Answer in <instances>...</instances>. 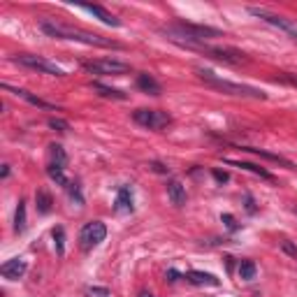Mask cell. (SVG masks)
I'll return each mask as SVG.
<instances>
[{"label": "cell", "instance_id": "1", "mask_svg": "<svg viewBox=\"0 0 297 297\" xmlns=\"http://www.w3.org/2000/svg\"><path fill=\"white\" fill-rule=\"evenodd\" d=\"M42 31L47 33L54 40H72V42H84L88 47H107V49H121V44L114 40H107L102 35L96 33H86L79 28H72V26H63V24H51V21H42Z\"/></svg>", "mask_w": 297, "mask_h": 297}, {"label": "cell", "instance_id": "2", "mask_svg": "<svg viewBox=\"0 0 297 297\" xmlns=\"http://www.w3.org/2000/svg\"><path fill=\"white\" fill-rule=\"evenodd\" d=\"M195 75L200 77L204 84H209L212 88H218V91L227 93V96H239V98H253V100H265L267 93L260 91V88H253V86L246 84H235V81H227L221 79L218 75H214L212 70H204V67H197Z\"/></svg>", "mask_w": 297, "mask_h": 297}, {"label": "cell", "instance_id": "3", "mask_svg": "<svg viewBox=\"0 0 297 297\" xmlns=\"http://www.w3.org/2000/svg\"><path fill=\"white\" fill-rule=\"evenodd\" d=\"M132 121L149 128V130H161V128L170 126L172 116L161 109H135L132 111Z\"/></svg>", "mask_w": 297, "mask_h": 297}, {"label": "cell", "instance_id": "4", "mask_svg": "<svg viewBox=\"0 0 297 297\" xmlns=\"http://www.w3.org/2000/svg\"><path fill=\"white\" fill-rule=\"evenodd\" d=\"M202 51H204L207 56L216 58V61L227 63V65H244V63H248V56L239 49H232V47H209V44H204Z\"/></svg>", "mask_w": 297, "mask_h": 297}, {"label": "cell", "instance_id": "5", "mask_svg": "<svg viewBox=\"0 0 297 297\" xmlns=\"http://www.w3.org/2000/svg\"><path fill=\"white\" fill-rule=\"evenodd\" d=\"M16 63H21V65L31 67V70H37V72H44V75H54V77H63L65 75V70L63 67H58L56 63L47 61V58H42V56H33V54H19L14 58Z\"/></svg>", "mask_w": 297, "mask_h": 297}, {"label": "cell", "instance_id": "6", "mask_svg": "<svg viewBox=\"0 0 297 297\" xmlns=\"http://www.w3.org/2000/svg\"><path fill=\"white\" fill-rule=\"evenodd\" d=\"M84 70L93 75H126L130 72V65L121 61H111V58H98V61H84Z\"/></svg>", "mask_w": 297, "mask_h": 297}, {"label": "cell", "instance_id": "7", "mask_svg": "<svg viewBox=\"0 0 297 297\" xmlns=\"http://www.w3.org/2000/svg\"><path fill=\"white\" fill-rule=\"evenodd\" d=\"M105 237H107L105 223H100V221L86 223V225L81 227V232H79L81 248H84V251H91V248H96L100 242H105Z\"/></svg>", "mask_w": 297, "mask_h": 297}, {"label": "cell", "instance_id": "8", "mask_svg": "<svg viewBox=\"0 0 297 297\" xmlns=\"http://www.w3.org/2000/svg\"><path fill=\"white\" fill-rule=\"evenodd\" d=\"M251 14L260 16V19H265L267 24H272V26H277V28H281L283 33H288V35L297 42V26L292 24V21L283 19V16H277V14H269V12H265V10H258V7H251Z\"/></svg>", "mask_w": 297, "mask_h": 297}, {"label": "cell", "instance_id": "9", "mask_svg": "<svg viewBox=\"0 0 297 297\" xmlns=\"http://www.w3.org/2000/svg\"><path fill=\"white\" fill-rule=\"evenodd\" d=\"M26 272H28V262L21 260V258H12V260L3 262V267H0V274H3L7 281H19Z\"/></svg>", "mask_w": 297, "mask_h": 297}, {"label": "cell", "instance_id": "10", "mask_svg": "<svg viewBox=\"0 0 297 297\" xmlns=\"http://www.w3.org/2000/svg\"><path fill=\"white\" fill-rule=\"evenodd\" d=\"M77 7H81V10H86L88 14L98 16V19H100L102 24H107V26H114V28H119V26H121V21L116 19L111 12H107L105 7H100V5H84V3H81V5H77Z\"/></svg>", "mask_w": 297, "mask_h": 297}, {"label": "cell", "instance_id": "11", "mask_svg": "<svg viewBox=\"0 0 297 297\" xmlns=\"http://www.w3.org/2000/svg\"><path fill=\"white\" fill-rule=\"evenodd\" d=\"M167 197H170V202L174 207H184L186 204V186L179 179L167 181Z\"/></svg>", "mask_w": 297, "mask_h": 297}, {"label": "cell", "instance_id": "12", "mask_svg": "<svg viewBox=\"0 0 297 297\" xmlns=\"http://www.w3.org/2000/svg\"><path fill=\"white\" fill-rule=\"evenodd\" d=\"M114 209L121 214H130L135 207H132V188L130 186H121L119 193H116V202H114Z\"/></svg>", "mask_w": 297, "mask_h": 297}, {"label": "cell", "instance_id": "13", "mask_svg": "<svg viewBox=\"0 0 297 297\" xmlns=\"http://www.w3.org/2000/svg\"><path fill=\"white\" fill-rule=\"evenodd\" d=\"M5 91L14 93L16 98H24L26 102H31V105L40 107V109H56V105H51V102H47V100H42V98L33 96L31 91H24V88H12V86H7V84H5ZM56 111H58V109H56Z\"/></svg>", "mask_w": 297, "mask_h": 297}, {"label": "cell", "instance_id": "14", "mask_svg": "<svg viewBox=\"0 0 297 297\" xmlns=\"http://www.w3.org/2000/svg\"><path fill=\"white\" fill-rule=\"evenodd\" d=\"M242 151H248V153H256V156H260V158H267V161H272V163H279V165H283V167H288V170H292V163L288 161V158H283V156H279V153H272V151H267V149H258V146H242Z\"/></svg>", "mask_w": 297, "mask_h": 297}, {"label": "cell", "instance_id": "15", "mask_svg": "<svg viewBox=\"0 0 297 297\" xmlns=\"http://www.w3.org/2000/svg\"><path fill=\"white\" fill-rule=\"evenodd\" d=\"M137 86H140L144 93H149V96H161L163 93V86L158 84L149 72H140V75H137Z\"/></svg>", "mask_w": 297, "mask_h": 297}, {"label": "cell", "instance_id": "16", "mask_svg": "<svg viewBox=\"0 0 297 297\" xmlns=\"http://www.w3.org/2000/svg\"><path fill=\"white\" fill-rule=\"evenodd\" d=\"M188 283H193V286H218V279L214 277V274H209V272H197V269H193V272H188L186 277Z\"/></svg>", "mask_w": 297, "mask_h": 297}, {"label": "cell", "instance_id": "17", "mask_svg": "<svg viewBox=\"0 0 297 297\" xmlns=\"http://www.w3.org/2000/svg\"><path fill=\"white\" fill-rule=\"evenodd\" d=\"M227 165H235V167H242V170L251 172V174L260 176V179H267V181H274V176L265 170L262 165H256V163H246V161H225Z\"/></svg>", "mask_w": 297, "mask_h": 297}, {"label": "cell", "instance_id": "18", "mask_svg": "<svg viewBox=\"0 0 297 297\" xmlns=\"http://www.w3.org/2000/svg\"><path fill=\"white\" fill-rule=\"evenodd\" d=\"M47 174H49V176H51V181H56L58 186H63V188L70 186V181H67V176H65V167L49 163V167H47Z\"/></svg>", "mask_w": 297, "mask_h": 297}, {"label": "cell", "instance_id": "19", "mask_svg": "<svg viewBox=\"0 0 297 297\" xmlns=\"http://www.w3.org/2000/svg\"><path fill=\"white\" fill-rule=\"evenodd\" d=\"M51 204H54V200H51L49 191H44V188H40V191L35 193V207L40 214H49L51 212Z\"/></svg>", "mask_w": 297, "mask_h": 297}, {"label": "cell", "instance_id": "20", "mask_svg": "<svg viewBox=\"0 0 297 297\" xmlns=\"http://www.w3.org/2000/svg\"><path fill=\"white\" fill-rule=\"evenodd\" d=\"M14 232H16V235L26 232V202L24 200H19V204H16V212H14Z\"/></svg>", "mask_w": 297, "mask_h": 297}, {"label": "cell", "instance_id": "21", "mask_svg": "<svg viewBox=\"0 0 297 297\" xmlns=\"http://www.w3.org/2000/svg\"><path fill=\"white\" fill-rule=\"evenodd\" d=\"M93 88H96V91L100 93L102 98H114V100H126V98H128L126 93H123V91H119V88H109V86L98 84V81H96V84H93Z\"/></svg>", "mask_w": 297, "mask_h": 297}, {"label": "cell", "instance_id": "22", "mask_svg": "<svg viewBox=\"0 0 297 297\" xmlns=\"http://www.w3.org/2000/svg\"><path fill=\"white\" fill-rule=\"evenodd\" d=\"M49 153H51V163H54V165H61V167L67 165V153L63 151L61 144H51L49 146Z\"/></svg>", "mask_w": 297, "mask_h": 297}, {"label": "cell", "instance_id": "23", "mask_svg": "<svg viewBox=\"0 0 297 297\" xmlns=\"http://www.w3.org/2000/svg\"><path fill=\"white\" fill-rule=\"evenodd\" d=\"M256 262L253 260H239V277L244 279V281H251V279H256Z\"/></svg>", "mask_w": 297, "mask_h": 297}, {"label": "cell", "instance_id": "24", "mask_svg": "<svg viewBox=\"0 0 297 297\" xmlns=\"http://www.w3.org/2000/svg\"><path fill=\"white\" fill-rule=\"evenodd\" d=\"M54 242H56L58 256H63V253H65V230H63V227H54Z\"/></svg>", "mask_w": 297, "mask_h": 297}, {"label": "cell", "instance_id": "25", "mask_svg": "<svg viewBox=\"0 0 297 297\" xmlns=\"http://www.w3.org/2000/svg\"><path fill=\"white\" fill-rule=\"evenodd\" d=\"M86 297H111V292L107 288L91 286V288H86Z\"/></svg>", "mask_w": 297, "mask_h": 297}, {"label": "cell", "instance_id": "26", "mask_svg": "<svg viewBox=\"0 0 297 297\" xmlns=\"http://www.w3.org/2000/svg\"><path fill=\"white\" fill-rule=\"evenodd\" d=\"M49 128H54V130H58V132H67V130H70V123L54 116V119H49Z\"/></svg>", "mask_w": 297, "mask_h": 297}, {"label": "cell", "instance_id": "27", "mask_svg": "<svg viewBox=\"0 0 297 297\" xmlns=\"http://www.w3.org/2000/svg\"><path fill=\"white\" fill-rule=\"evenodd\" d=\"M67 191H70V197H72V200H77V204H84V197H81V191H79V184L70 181V186H67Z\"/></svg>", "mask_w": 297, "mask_h": 297}, {"label": "cell", "instance_id": "28", "mask_svg": "<svg viewBox=\"0 0 297 297\" xmlns=\"http://www.w3.org/2000/svg\"><path fill=\"white\" fill-rule=\"evenodd\" d=\"M281 248H283V253H288V256L292 258V260H297V246L290 242V239H283V242H281Z\"/></svg>", "mask_w": 297, "mask_h": 297}, {"label": "cell", "instance_id": "29", "mask_svg": "<svg viewBox=\"0 0 297 297\" xmlns=\"http://www.w3.org/2000/svg\"><path fill=\"white\" fill-rule=\"evenodd\" d=\"M221 221L227 225V230H237V227H239V225H237V221L230 216V214H223V216H221Z\"/></svg>", "mask_w": 297, "mask_h": 297}, {"label": "cell", "instance_id": "30", "mask_svg": "<svg viewBox=\"0 0 297 297\" xmlns=\"http://www.w3.org/2000/svg\"><path fill=\"white\" fill-rule=\"evenodd\" d=\"M149 167H151L153 172H158V174H167V172H170V170H167L165 165H163V163H158V161H153V163H151V165H149Z\"/></svg>", "mask_w": 297, "mask_h": 297}, {"label": "cell", "instance_id": "31", "mask_svg": "<svg viewBox=\"0 0 297 297\" xmlns=\"http://www.w3.org/2000/svg\"><path fill=\"white\" fill-rule=\"evenodd\" d=\"M214 179L221 181V184H225L227 179H230V174H227V172H221V170H214Z\"/></svg>", "mask_w": 297, "mask_h": 297}, {"label": "cell", "instance_id": "32", "mask_svg": "<svg viewBox=\"0 0 297 297\" xmlns=\"http://www.w3.org/2000/svg\"><path fill=\"white\" fill-rule=\"evenodd\" d=\"M246 209H248L251 214H256V204H253V197H251V195H246Z\"/></svg>", "mask_w": 297, "mask_h": 297}, {"label": "cell", "instance_id": "33", "mask_svg": "<svg viewBox=\"0 0 297 297\" xmlns=\"http://www.w3.org/2000/svg\"><path fill=\"white\" fill-rule=\"evenodd\" d=\"M179 279V272L176 269H167V281H176Z\"/></svg>", "mask_w": 297, "mask_h": 297}, {"label": "cell", "instance_id": "34", "mask_svg": "<svg viewBox=\"0 0 297 297\" xmlns=\"http://www.w3.org/2000/svg\"><path fill=\"white\" fill-rule=\"evenodd\" d=\"M0 176H3V179H7V176H10V165H3V172H0Z\"/></svg>", "mask_w": 297, "mask_h": 297}, {"label": "cell", "instance_id": "35", "mask_svg": "<svg viewBox=\"0 0 297 297\" xmlns=\"http://www.w3.org/2000/svg\"><path fill=\"white\" fill-rule=\"evenodd\" d=\"M137 297H153V295H151V292H146V290H142V292H140V295H137Z\"/></svg>", "mask_w": 297, "mask_h": 297}, {"label": "cell", "instance_id": "36", "mask_svg": "<svg viewBox=\"0 0 297 297\" xmlns=\"http://www.w3.org/2000/svg\"><path fill=\"white\" fill-rule=\"evenodd\" d=\"M295 214H297V207H295Z\"/></svg>", "mask_w": 297, "mask_h": 297}]
</instances>
